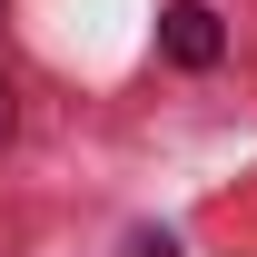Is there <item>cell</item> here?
I'll use <instances>...</instances> for the list:
<instances>
[{
    "label": "cell",
    "instance_id": "obj_1",
    "mask_svg": "<svg viewBox=\"0 0 257 257\" xmlns=\"http://www.w3.org/2000/svg\"><path fill=\"white\" fill-rule=\"evenodd\" d=\"M159 40H168V60H178V69H208V60L227 50V40H218V10H198V0H178V10H168Z\"/></svg>",
    "mask_w": 257,
    "mask_h": 257
},
{
    "label": "cell",
    "instance_id": "obj_2",
    "mask_svg": "<svg viewBox=\"0 0 257 257\" xmlns=\"http://www.w3.org/2000/svg\"><path fill=\"white\" fill-rule=\"evenodd\" d=\"M139 257H178V237H139Z\"/></svg>",
    "mask_w": 257,
    "mask_h": 257
},
{
    "label": "cell",
    "instance_id": "obj_3",
    "mask_svg": "<svg viewBox=\"0 0 257 257\" xmlns=\"http://www.w3.org/2000/svg\"><path fill=\"white\" fill-rule=\"evenodd\" d=\"M0 139H10V89H0Z\"/></svg>",
    "mask_w": 257,
    "mask_h": 257
}]
</instances>
